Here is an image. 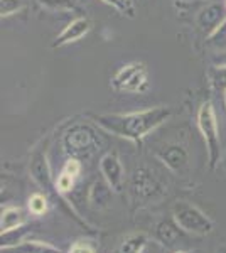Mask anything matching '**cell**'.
I'll list each match as a JSON object with an SVG mask.
<instances>
[{
    "label": "cell",
    "mask_w": 226,
    "mask_h": 253,
    "mask_svg": "<svg viewBox=\"0 0 226 253\" xmlns=\"http://www.w3.org/2000/svg\"><path fill=\"white\" fill-rule=\"evenodd\" d=\"M171 113L169 107H155L132 113H101V115H91V118L98 126L112 135H118L137 144L145 135L166 124Z\"/></svg>",
    "instance_id": "6da1fadb"
},
{
    "label": "cell",
    "mask_w": 226,
    "mask_h": 253,
    "mask_svg": "<svg viewBox=\"0 0 226 253\" xmlns=\"http://www.w3.org/2000/svg\"><path fill=\"white\" fill-rule=\"evenodd\" d=\"M198 126L204 138L208 152L209 169L215 170L221 162V142H220V128H218V118L213 108L211 101L203 103L198 110Z\"/></svg>",
    "instance_id": "7a4b0ae2"
},
{
    "label": "cell",
    "mask_w": 226,
    "mask_h": 253,
    "mask_svg": "<svg viewBox=\"0 0 226 253\" xmlns=\"http://www.w3.org/2000/svg\"><path fill=\"white\" fill-rule=\"evenodd\" d=\"M172 219L184 233L206 236L213 231L215 224L208 218L206 213L189 201H178L172 206Z\"/></svg>",
    "instance_id": "3957f363"
},
{
    "label": "cell",
    "mask_w": 226,
    "mask_h": 253,
    "mask_svg": "<svg viewBox=\"0 0 226 253\" xmlns=\"http://www.w3.org/2000/svg\"><path fill=\"white\" fill-rule=\"evenodd\" d=\"M134 199L142 205H149L162 199L167 194V187L162 184V181L155 175L149 167H138L135 169L130 181Z\"/></svg>",
    "instance_id": "277c9868"
},
{
    "label": "cell",
    "mask_w": 226,
    "mask_h": 253,
    "mask_svg": "<svg viewBox=\"0 0 226 253\" xmlns=\"http://www.w3.org/2000/svg\"><path fill=\"white\" fill-rule=\"evenodd\" d=\"M63 145L73 159H83L90 157L96 150L98 138L88 125H75L63 137Z\"/></svg>",
    "instance_id": "5b68a950"
},
{
    "label": "cell",
    "mask_w": 226,
    "mask_h": 253,
    "mask_svg": "<svg viewBox=\"0 0 226 253\" xmlns=\"http://www.w3.org/2000/svg\"><path fill=\"white\" fill-rule=\"evenodd\" d=\"M147 78H149V73H147L145 64L132 63L118 69L112 80V84L113 88L120 89V91L138 93L147 88V83H149Z\"/></svg>",
    "instance_id": "8992f818"
},
{
    "label": "cell",
    "mask_w": 226,
    "mask_h": 253,
    "mask_svg": "<svg viewBox=\"0 0 226 253\" xmlns=\"http://www.w3.org/2000/svg\"><path fill=\"white\" fill-rule=\"evenodd\" d=\"M155 156L164 166L169 167L172 172H184L189 167V154L179 144H167L160 147Z\"/></svg>",
    "instance_id": "52a82bcc"
},
{
    "label": "cell",
    "mask_w": 226,
    "mask_h": 253,
    "mask_svg": "<svg viewBox=\"0 0 226 253\" xmlns=\"http://www.w3.org/2000/svg\"><path fill=\"white\" fill-rule=\"evenodd\" d=\"M100 170L106 184L112 187L115 193H120L123 187V166L120 157L115 152L105 154L100 161Z\"/></svg>",
    "instance_id": "ba28073f"
},
{
    "label": "cell",
    "mask_w": 226,
    "mask_h": 253,
    "mask_svg": "<svg viewBox=\"0 0 226 253\" xmlns=\"http://www.w3.org/2000/svg\"><path fill=\"white\" fill-rule=\"evenodd\" d=\"M225 19H226V3L213 2L208 3L198 14V26L206 34H215L218 27L223 26Z\"/></svg>",
    "instance_id": "9c48e42d"
},
{
    "label": "cell",
    "mask_w": 226,
    "mask_h": 253,
    "mask_svg": "<svg viewBox=\"0 0 226 253\" xmlns=\"http://www.w3.org/2000/svg\"><path fill=\"white\" fill-rule=\"evenodd\" d=\"M90 29H91V22L86 17H78L61 31V34L52 42V47H61V46H66L69 42H75V41L85 38L90 32Z\"/></svg>",
    "instance_id": "30bf717a"
},
{
    "label": "cell",
    "mask_w": 226,
    "mask_h": 253,
    "mask_svg": "<svg viewBox=\"0 0 226 253\" xmlns=\"http://www.w3.org/2000/svg\"><path fill=\"white\" fill-rule=\"evenodd\" d=\"M181 233H182V230L178 226V223H176L174 219H172V221L171 219H164V221H160L157 226H155V240L167 248L174 247V245L179 242Z\"/></svg>",
    "instance_id": "8fae6325"
},
{
    "label": "cell",
    "mask_w": 226,
    "mask_h": 253,
    "mask_svg": "<svg viewBox=\"0 0 226 253\" xmlns=\"http://www.w3.org/2000/svg\"><path fill=\"white\" fill-rule=\"evenodd\" d=\"M31 174L41 187L47 189L51 186V170H49L46 154L34 152V156L31 157Z\"/></svg>",
    "instance_id": "7c38bea8"
},
{
    "label": "cell",
    "mask_w": 226,
    "mask_h": 253,
    "mask_svg": "<svg viewBox=\"0 0 226 253\" xmlns=\"http://www.w3.org/2000/svg\"><path fill=\"white\" fill-rule=\"evenodd\" d=\"M112 187H110L106 182H93L91 189H90V196H88V201L91 203L93 208L96 210H103V208L108 206L110 201V194H112Z\"/></svg>",
    "instance_id": "4fadbf2b"
},
{
    "label": "cell",
    "mask_w": 226,
    "mask_h": 253,
    "mask_svg": "<svg viewBox=\"0 0 226 253\" xmlns=\"http://www.w3.org/2000/svg\"><path fill=\"white\" fill-rule=\"evenodd\" d=\"M26 221V214L20 208H5L2 211V218H0V228H2V233L10 230H15V228H20Z\"/></svg>",
    "instance_id": "5bb4252c"
},
{
    "label": "cell",
    "mask_w": 226,
    "mask_h": 253,
    "mask_svg": "<svg viewBox=\"0 0 226 253\" xmlns=\"http://www.w3.org/2000/svg\"><path fill=\"white\" fill-rule=\"evenodd\" d=\"M147 245V235L143 233H132L127 236L123 242L118 245L115 253H142Z\"/></svg>",
    "instance_id": "9a60e30c"
},
{
    "label": "cell",
    "mask_w": 226,
    "mask_h": 253,
    "mask_svg": "<svg viewBox=\"0 0 226 253\" xmlns=\"http://www.w3.org/2000/svg\"><path fill=\"white\" fill-rule=\"evenodd\" d=\"M3 252H12V253H63L59 248L52 247L49 243H43V242H22L19 243L17 247L9 248V250Z\"/></svg>",
    "instance_id": "2e32d148"
},
{
    "label": "cell",
    "mask_w": 226,
    "mask_h": 253,
    "mask_svg": "<svg viewBox=\"0 0 226 253\" xmlns=\"http://www.w3.org/2000/svg\"><path fill=\"white\" fill-rule=\"evenodd\" d=\"M26 235H27V228H22V226L2 233V250H9V248L17 247L19 243L24 242Z\"/></svg>",
    "instance_id": "e0dca14e"
},
{
    "label": "cell",
    "mask_w": 226,
    "mask_h": 253,
    "mask_svg": "<svg viewBox=\"0 0 226 253\" xmlns=\"http://www.w3.org/2000/svg\"><path fill=\"white\" fill-rule=\"evenodd\" d=\"M24 0H0V15L2 19L10 17V15L17 14L19 10L24 9Z\"/></svg>",
    "instance_id": "ac0fdd59"
},
{
    "label": "cell",
    "mask_w": 226,
    "mask_h": 253,
    "mask_svg": "<svg viewBox=\"0 0 226 253\" xmlns=\"http://www.w3.org/2000/svg\"><path fill=\"white\" fill-rule=\"evenodd\" d=\"M29 211L36 216H41L47 211V199L43 194H32L29 198Z\"/></svg>",
    "instance_id": "d6986e66"
},
{
    "label": "cell",
    "mask_w": 226,
    "mask_h": 253,
    "mask_svg": "<svg viewBox=\"0 0 226 253\" xmlns=\"http://www.w3.org/2000/svg\"><path fill=\"white\" fill-rule=\"evenodd\" d=\"M38 2L51 10H75L76 9L73 0H38Z\"/></svg>",
    "instance_id": "ffe728a7"
},
{
    "label": "cell",
    "mask_w": 226,
    "mask_h": 253,
    "mask_svg": "<svg viewBox=\"0 0 226 253\" xmlns=\"http://www.w3.org/2000/svg\"><path fill=\"white\" fill-rule=\"evenodd\" d=\"M56 186L61 193H68V191H71L73 186H75V175H71L68 172H61L56 181Z\"/></svg>",
    "instance_id": "44dd1931"
},
{
    "label": "cell",
    "mask_w": 226,
    "mask_h": 253,
    "mask_svg": "<svg viewBox=\"0 0 226 253\" xmlns=\"http://www.w3.org/2000/svg\"><path fill=\"white\" fill-rule=\"evenodd\" d=\"M213 83L218 89L226 91V66H220L213 73Z\"/></svg>",
    "instance_id": "7402d4cb"
},
{
    "label": "cell",
    "mask_w": 226,
    "mask_h": 253,
    "mask_svg": "<svg viewBox=\"0 0 226 253\" xmlns=\"http://www.w3.org/2000/svg\"><path fill=\"white\" fill-rule=\"evenodd\" d=\"M63 172H68V174H71V175H76L81 172V164H80V161L78 159H69V161L64 164V167H63Z\"/></svg>",
    "instance_id": "603a6c76"
},
{
    "label": "cell",
    "mask_w": 226,
    "mask_h": 253,
    "mask_svg": "<svg viewBox=\"0 0 226 253\" xmlns=\"http://www.w3.org/2000/svg\"><path fill=\"white\" fill-rule=\"evenodd\" d=\"M69 253H94V248L91 247V245L80 242V243L73 245L71 250H69Z\"/></svg>",
    "instance_id": "cb8c5ba5"
},
{
    "label": "cell",
    "mask_w": 226,
    "mask_h": 253,
    "mask_svg": "<svg viewBox=\"0 0 226 253\" xmlns=\"http://www.w3.org/2000/svg\"><path fill=\"white\" fill-rule=\"evenodd\" d=\"M101 2H105L106 5H112L113 9H117L120 12H127V5L122 2V0H101Z\"/></svg>",
    "instance_id": "d4e9b609"
},
{
    "label": "cell",
    "mask_w": 226,
    "mask_h": 253,
    "mask_svg": "<svg viewBox=\"0 0 226 253\" xmlns=\"http://www.w3.org/2000/svg\"><path fill=\"white\" fill-rule=\"evenodd\" d=\"M215 253H226V247L223 245V247H220V248H216V252Z\"/></svg>",
    "instance_id": "484cf974"
},
{
    "label": "cell",
    "mask_w": 226,
    "mask_h": 253,
    "mask_svg": "<svg viewBox=\"0 0 226 253\" xmlns=\"http://www.w3.org/2000/svg\"><path fill=\"white\" fill-rule=\"evenodd\" d=\"M221 166H223V169H225V172H226V154H225V157L221 159Z\"/></svg>",
    "instance_id": "4316f807"
},
{
    "label": "cell",
    "mask_w": 226,
    "mask_h": 253,
    "mask_svg": "<svg viewBox=\"0 0 226 253\" xmlns=\"http://www.w3.org/2000/svg\"><path fill=\"white\" fill-rule=\"evenodd\" d=\"M174 253H186V252H182V250H179V252H174Z\"/></svg>",
    "instance_id": "83f0119b"
},
{
    "label": "cell",
    "mask_w": 226,
    "mask_h": 253,
    "mask_svg": "<svg viewBox=\"0 0 226 253\" xmlns=\"http://www.w3.org/2000/svg\"><path fill=\"white\" fill-rule=\"evenodd\" d=\"M225 105H226V91H225Z\"/></svg>",
    "instance_id": "f1b7e54d"
},
{
    "label": "cell",
    "mask_w": 226,
    "mask_h": 253,
    "mask_svg": "<svg viewBox=\"0 0 226 253\" xmlns=\"http://www.w3.org/2000/svg\"><path fill=\"white\" fill-rule=\"evenodd\" d=\"M122 2H123V3H125V2H127V0H122ZM125 5H127V3H125Z\"/></svg>",
    "instance_id": "f546056e"
}]
</instances>
